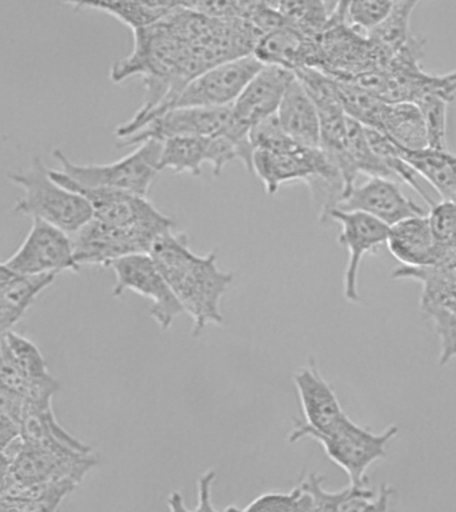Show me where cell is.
I'll return each mask as SVG.
<instances>
[{"label": "cell", "instance_id": "30", "mask_svg": "<svg viewBox=\"0 0 456 512\" xmlns=\"http://www.w3.org/2000/svg\"><path fill=\"white\" fill-rule=\"evenodd\" d=\"M364 131H366L367 140L368 143H370L372 151L382 160L384 166L391 172L396 182L408 184L412 190H415L422 196L428 206H434L436 203L435 200L424 190L422 184H420L419 175L416 174L414 168L402 158L395 143L391 142L383 132L374 130V128L364 127Z\"/></svg>", "mask_w": 456, "mask_h": 512}, {"label": "cell", "instance_id": "4", "mask_svg": "<svg viewBox=\"0 0 456 512\" xmlns=\"http://www.w3.org/2000/svg\"><path fill=\"white\" fill-rule=\"evenodd\" d=\"M7 176L24 191L15 203L16 214L43 220L68 235L75 234L94 218L87 199L56 183L40 156H34L27 168L8 172Z\"/></svg>", "mask_w": 456, "mask_h": 512}, {"label": "cell", "instance_id": "35", "mask_svg": "<svg viewBox=\"0 0 456 512\" xmlns=\"http://www.w3.org/2000/svg\"><path fill=\"white\" fill-rule=\"evenodd\" d=\"M299 487L310 498L312 512H342L343 503L352 491V486L336 492L327 491L323 487V476L316 474L308 475Z\"/></svg>", "mask_w": 456, "mask_h": 512}, {"label": "cell", "instance_id": "3", "mask_svg": "<svg viewBox=\"0 0 456 512\" xmlns=\"http://www.w3.org/2000/svg\"><path fill=\"white\" fill-rule=\"evenodd\" d=\"M252 174L262 180L268 195H275L284 183L320 178L343 184L342 175L322 148L296 143L280 128L278 120L259 124L252 132Z\"/></svg>", "mask_w": 456, "mask_h": 512}, {"label": "cell", "instance_id": "14", "mask_svg": "<svg viewBox=\"0 0 456 512\" xmlns=\"http://www.w3.org/2000/svg\"><path fill=\"white\" fill-rule=\"evenodd\" d=\"M294 383L304 420H295L288 442H299L311 434H328L338 427L346 412L340 406L334 388L320 374L314 358L308 360L306 367L295 372Z\"/></svg>", "mask_w": 456, "mask_h": 512}, {"label": "cell", "instance_id": "16", "mask_svg": "<svg viewBox=\"0 0 456 512\" xmlns=\"http://www.w3.org/2000/svg\"><path fill=\"white\" fill-rule=\"evenodd\" d=\"M231 107L223 108H172L152 119L135 134L118 140L119 147L139 146L148 140H164L179 136L218 135L230 118Z\"/></svg>", "mask_w": 456, "mask_h": 512}, {"label": "cell", "instance_id": "8", "mask_svg": "<svg viewBox=\"0 0 456 512\" xmlns=\"http://www.w3.org/2000/svg\"><path fill=\"white\" fill-rule=\"evenodd\" d=\"M0 384L34 404H52L59 391L58 380L48 371L42 352L14 331L0 339Z\"/></svg>", "mask_w": 456, "mask_h": 512}, {"label": "cell", "instance_id": "12", "mask_svg": "<svg viewBox=\"0 0 456 512\" xmlns=\"http://www.w3.org/2000/svg\"><path fill=\"white\" fill-rule=\"evenodd\" d=\"M4 266L16 275H58L78 272L71 236L40 219H32L30 231Z\"/></svg>", "mask_w": 456, "mask_h": 512}, {"label": "cell", "instance_id": "21", "mask_svg": "<svg viewBox=\"0 0 456 512\" xmlns=\"http://www.w3.org/2000/svg\"><path fill=\"white\" fill-rule=\"evenodd\" d=\"M20 442L60 454H92L90 446L64 430L56 420L52 404L26 402L20 420Z\"/></svg>", "mask_w": 456, "mask_h": 512}, {"label": "cell", "instance_id": "1", "mask_svg": "<svg viewBox=\"0 0 456 512\" xmlns=\"http://www.w3.org/2000/svg\"><path fill=\"white\" fill-rule=\"evenodd\" d=\"M254 46V35L240 20L211 18L187 2H179L154 26L134 31V48L114 63L110 79L120 83L142 76L146 100L128 122L116 127V138H127L170 111L192 79L218 64L251 55Z\"/></svg>", "mask_w": 456, "mask_h": 512}, {"label": "cell", "instance_id": "29", "mask_svg": "<svg viewBox=\"0 0 456 512\" xmlns=\"http://www.w3.org/2000/svg\"><path fill=\"white\" fill-rule=\"evenodd\" d=\"M334 79V78H332ZM340 103L348 118L356 120L364 127L382 130L384 114L388 103L354 83L334 79Z\"/></svg>", "mask_w": 456, "mask_h": 512}, {"label": "cell", "instance_id": "2", "mask_svg": "<svg viewBox=\"0 0 456 512\" xmlns=\"http://www.w3.org/2000/svg\"><path fill=\"white\" fill-rule=\"evenodd\" d=\"M148 255L184 312L191 316L194 338H199L210 324L222 326L220 303L234 282V275L220 270L216 251L196 255L188 247L187 235L172 230L155 240Z\"/></svg>", "mask_w": 456, "mask_h": 512}, {"label": "cell", "instance_id": "39", "mask_svg": "<svg viewBox=\"0 0 456 512\" xmlns=\"http://www.w3.org/2000/svg\"><path fill=\"white\" fill-rule=\"evenodd\" d=\"M300 487L290 492H267L248 504L246 512H292L300 495Z\"/></svg>", "mask_w": 456, "mask_h": 512}, {"label": "cell", "instance_id": "5", "mask_svg": "<svg viewBox=\"0 0 456 512\" xmlns=\"http://www.w3.org/2000/svg\"><path fill=\"white\" fill-rule=\"evenodd\" d=\"M162 142L148 140L135 151L108 164H78L71 162L63 151L55 150L54 158L63 174L84 187L110 188L147 198L151 184L159 172Z\"/></svg>", "mask_w": 456, "mask_h": 512}, {"label": "cell", "instance_id": "42", "mask_svg": "<svg viewBox=\"0 0 456 512\" xmlns=\"http://www.w3.org/2000/svg\"><path fill=\"white\" fill-rule=\"evenodd\" d=\"M12 486H14V479H12L10 455L0 451V496L8 494Z\"/></svg>", "mask_w": 456, "mask_h": 512}, {"label": "cell", "instance_id": "22", "mask_svg": "<svg viewBox=\"0 0 456 512\" xmlns=\"http://www.w3.org/2000/svg\"><path fill=\"white\" fill-rule=\"evenodd\" d=\"M276 119L280 128L296 143L320 148L318 111L296 76L284 92Z\"/></svg>", "mask_w": 456, "mask_h": 512}, {"label": "cell", "instance_id": "45", "mask_svg": "<svg viewBox=\"0 0 456 512\" xmlns=\"http://www.w3.org/2000/svg\"><path fill=\"white\" fill-rule=\"evenodd\" d=\"M14 275V272L8 270V268L4 266V263H0V294H2L4 287L7 286V283L10 282Z\"/></svg>", "mask_w": 456, "mask_h": 512}, {"label": "cell", "instance_id": "41", "mask_svg": "<svg viewBox=\"0 0 456 512\" xmlns=\"http://www.w3.org/2000/svg\"><path fill=\"white\" fill-rule=\"evenodd\" d=\"M20 439V422L0 412V451L8 452Z\"/></svg>", "mask_w": 456, "mask_h": 512}, {"label": "cell", "instance_id": "13", "mask_svg": "<svg viewBox=\"0 0 456 512\" xmlns=\"http://www.w3.org/2000/svg\"><path fill=\"white\" fill-rule=\"evenodd\" d=\"M263 66L254 55L218 64L192 79L172 108L231 107Z\"/></svg>", "mask_w": 456, "mask_h": 512}, {"label": "cell", "instance_id": "18", "mask_svg": "<svg viewBox=\"0 0 456 512\" xmlns=\"http://www.w3.org/2000/svg\"><path fill=\"white\" fill-rule=\"evenodd\" d=\"M295 74L286 68L263 66L231 106L230 118L251 131L278 112L280 103Z\"/></svg>", "mask_w": 456, "mask_h": 512}, {"label": "cell", "instance_id": "37", "mask_svg": "<svg viewBox=\"0 0 456 512\" xmlns=\"http://www.w3.org/2000/svg\"><path fill=\"white\" fill-rule=\"evenodd\" d=\"M423 312L434 323L440 342L439 363L444 366L456 358V314L436 308H426Z\"/></svg>", "mask_w": 456, "mask_h": 512}, {"label": "cell", "instance_id": "43", "mask_svg": "<svg viewBox=\"0 0 456 512\" xmlns=\"http://www.w3.org/2000/svg\"><path fill=\"white\" fill-rule=\"evenodd\" d=\"M392 495H394V488H391L388 484H382L379 494L375 496V499L368 504L363 512H388Z\"/></svg>", "mask_w": 456, "mask_h": 512}, {"label": "cell", "instance_id": "38", "mask_svg": "<svg viewBox=\"0 0 456 512\" xmlns=\"http://www.w3.org/2000/svg\"><path fill=\"white\" fill-rule=\"evenodd\" d=\"M63 500L60 496H32L8 492L0 496V512H56Z\"/></svg>", "mask_w": 456, "mask_h": 512}, {"label": "cell", "instance_id": "15", "mask_svg": "<svg viewBox=\"0 0 456 512\" xmlns=\"http://www.w3.org/2000/svg\"><path fill=\"white\" fill-rule=\"evenodd\" d=\"M330 219L340 224L338 242L348 251L343 295L347 302L358 303L360 302L358 284L360 264L364 255L378 250L382 244L387 243L390 227L362 212L340 211L336 208L328 214V220Z\"/></svg>", "mask_w": 456, "mask_h": 512}, {"label": "cell", "instance_id": "9", "mask_svg": "<svg viewBox=\"0 0 456 512\" xmlns=\"http://www.w3.org/2000/svg\"><path fill=\"white\" fill-rule=\"evenodd\" d=\"M11 458L12 487L50 486L71 483L78 486L98 459L92 454H60L27 446L18 440L7 452Z\"/></svg>", "mask_w": 456, "mask_h": 512}, {"label": "cell", "instance_id": "7", "mask_svg": "<svg viewBox=\"0 0 456 512\" xmlns=\"http://www.w3.org/2000/svg\"><path fill=\"white\" fill-rule=\"evenodd\" d=\"M50 175L60 186L86 198L94 212V219L99 222L116 227L140 228L158 236L176 230L174 220L162 214L144 196L110 188L80 186L60 170H50Z\"/></svg>", "mask_w": 456, "mask_h": 512}, {"label": "cell", "instance_id": "36", "mask_svg": "<svg viewBox=\"0 0 456 512\" xmlns=\"http://www.w3.org/2000/svg\"><path fill=\"white\" fill-rule=\"evenodd\" d=\"M436 242L444 248H456V203L440 200L427 214Z\"/></svg>", "mask_w": 456, "mask_h": 512}, {"label": "cell", "instance_id": "31", "mask_svg": "<svg viewBox=\"0 0 456 512\" xmlns=\"http://www.w3.org/2000/svg\"><path fill=\"white\" fill-rule=\"evenodd\" d=\"M283 16L286 26L295 28L310 38L318 39L326 30L335 3L288 2L271 3Z\"/></svg>", "mask_w": 456, "mask_h": 512}, {"label": "cell", "instance_id": "10", "mask_svg": "<svg viewBox=\"0 0 456 512\" xmlns=\"http://www.w3.org/2000/svg\"><path fill=\"white\" fill-rule=\"evenodd\" d=\"M108 267L115 274L112 296L120 298L124 292L132 291L150 300V315L160 330H170L174 320L183 314L182 304L176 299L150 255L126 256L115 260Z\"/></svg>", "mask_w": 456, "mask_h": 512}, {"label": "cell", "instance_id": "34", "mask_svg": "<svg viewBox=\"0 0 456 512\" xmlns=\"http://www.w3.org/2000/svg\"><path fill=\"white\" fill-rule=\"evenodd\" d=\"M394 2L372 0V2L344 3V22L360 35L370 34L390 14Z\"/></svg>", "mask_w": 456, "mask_h": 512}, {"label": "cell", "instance_id": "46", "mask_svg": "<svg viewBox=\"0 0 456 512\" xmlns=\"http://www.w3.org/2000/svg\"><path fill=\"white\" fill-rule=\"evenodd\" d=\"M2 336H3V335H0V339H2Z\"/></svg>", "mask_w": 456, "mask_h": 512}, {"label": "cell", "instance_id": "23", "mask_svg": "<svg viewBox=\"0 0 456 512\" xmlns=\"http://www.w3.org/2000/svg\"><path fill=\"white\" fill-rule=\"evenodd\" d=\"M398 150L416 174L434 187L442 202L456 203V155L432 148L408 151L398 147Z\"/></svg>", "mask_w": 456, "mask_h": 512}, {"label": "cell", "instance_id": "19", "mask_svg": "<svg viewBox=\"0 0 456 512\" xmlns=\"http://www.w3.org/2000/svg\"><path fill=\"white\" fill-rule=\"evenodd\" d=\"M252 55L264 66L286 68L292 72L320 67V48L316 38L288 26L262 35Z\"/></svg>", "mask_w": 456, "mask_h": 512}, {"label": "cell", "instance_id": "40", "mask_svg": "<svg viewBox=\"0 0 456 512\" xmlns=\"http://www.w3.org/2000/svg\"><path fill=\"white\" fill-rule=\"evenodd\" d=\"M216 478L214 470H208L198 480V506L191 512H246L235 506L227 507L224 511H218L212 504V484Z\"/></svg>", "mask_w": 456, "mask_h": 512}, {"label": "cell", "instance_id": "26", "mask_svg": "<svg viewBox=\"0 0 456 512\" xmlns=\"http://www.w3.org/2000/svg\"><path fill=\"white\" fill-rule=\"evenodd\" d=\"M75 8H94L106 12L108 15L120 20L132 31L143 30L170 15L178 7L179 2H106V0H92V2H70Z\"/></svg>", "mask_w": 456, "mask_h": 512}, {"label": "cell", "instance_id": "33", "mask_svg": "<svg viewBox=\"0 0 456 512\" xmlns=\"http://www.w3.org/2000/svg\"><path fill=\"white\" fill-rule=\"evenodd\" d=\"M414 103L423 116L428 148L447 150V100L438 95L428 94L420 96Z\"/></svg>", "mask_w": 456, "mask_h": 512}, {"label": "cell", "instance_id": "17", "mask_svg": "<svg viewBox=\"0 0 456 512\" xmlns=\"http://www.w3.org/2000/svg\"><path fill=\"white\" fill-rule=\"evenodd\" d=\"M336 210L362 212L388 227L412 216L427 214L423 207L403 194L398 182L384 178H370L360 186L355 184Z\"/></svg>", "mask_w": 456, "mask_h": 512}, {"label": "cell", "instance_id": "24", "mask_svg": "<svg viewBox=\"0 0 456 512\" xmlns=\"http://www.w3.org/2000/svg\"><path fill=\"white\" fill-rule=\"evenodd\" d=\"M56 275H14L0 294V335L7 334L22 319L36 296L54 282Z\"/></svg>", "mask_w": 456, "mask_h": 512}, {"label": "cell", "instance_id": "44", "mask_svg": "<svg viewBox=\"0 0 456 512\" xmlns=\"http://www.w3.org/2000/svg\"><path fill=\"white\" fill-rule=\"evenodd\" d=\"M168 510L170 512H191L184 504L183 496L178 491L171 492L167 499Z\"/></svg>", "mask_w": 456, "mask_h": 512}, {"label": "cell", "instance_id": "32", "mask_svg": "<svg viewBox=\"0 0 456 512\" xmlns=\"http://www.w3.org/2000/svg\"><path fill=\"white\" fill-rule=\"evenodd\" d=\"M347 151L356 172H362L370 178L395 180L382 160L372 151L368 143L366 131L362 124L347 116ZM396 182V180H395Z\"/></svg>", "mask_w": 456, "mask_h": 512}, {"label": "cell", "instance_id": "20", "mask_svg": "<svg viewBox=\"0 0 456 512\" xmlns=\"http://www.w3.org/2000/svg\"><path fill=\"white\" fill-rule=\"evenodd\" d=\"M427 214L404 219L388 230V250L402 266H431L448 250L436 242Z\"/></svg>", "mask_w": 456, "mask_h": 512}, {"label": "cell", "instance_id": "11", "mask_svg": "<svg viewBox=\"0 0 456 512\" xmlns=\"http://www.w3.org/2000/svg\"><path fill=\"white\" fill-rule=\"evenodd\" d=\"M78 266L108 267L126 256L150 254L158 235L140 228L116 227L92 218L70 235Z\"/></svg>", "mask_w": 456, "mask_h": 512}, {"label": "cell", "instance_id": "6", "mask_svg": "<svg viewBox=\"0 0 456 512\" xmlns=\"http://www.w3.org/2000/svg\"><path fill=\"white\" fill-rule=\"evenodd\" d=\"M398 434L399 427L395 424L382 432H374L346 415L328 434H311L308 438L322 444L328 458L346 472L350 486L366 487L368 468L386 458L388 443Z\"/></svg>", "mask_w": 456, "mask_h": 512}, {"label": "cell", "instance_id": "27", "mask_svg": "<svg viewBox=\"0 0 456 512\" xmlns=\"http://www.w3.org/2000/svg\"><path fill=\"white\" fill-rule=\"evenodd\" d=\"M211 138V136H210ZM210 138L204 136H179L164 140L159 159V171L172 170L175 174L202 175L207 163Z\"/></svg>", "mask_w": 456, "mask_h": 512}, {"label": "cell", "instance_id": "28", "mask_svg": "<svg viewBox=\"0 0 456 512\" xmlns=\"http://www.w3.org/2000/svg\"><path fill=\"white\" fill-rule=\"evenodd\" d=\"M416 4L418 3L394 2L387 18L367 35V39L382 54L386 67L392 56L398 54L411 38L410 18Z\"/></svg>", "mask_w": 456, "mask_h": 512}, {"label": "cell", "instance_id": "25", "mask_svg": "<svg viewBox=\"0 0 456 512\" xmlns=\"http://www.w3.org/2000/svg\"><path fill=\"white\" fill-rule=\"evenodd\" d=\"M380 132L403 150L419 151L428 148L426 126L415 103L388 104Z\"/></svg>", "mask_w": 456, "mask_h": 512}]
</instances>
